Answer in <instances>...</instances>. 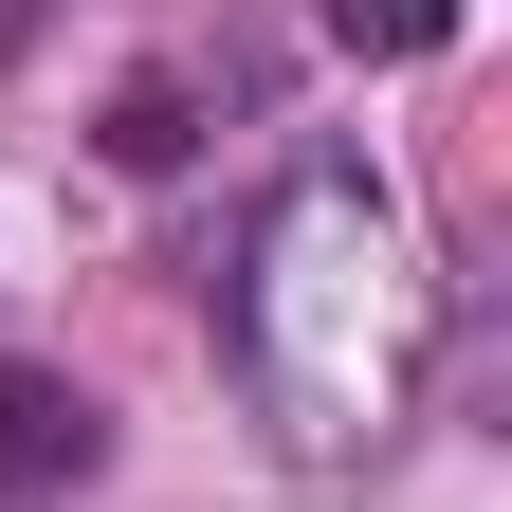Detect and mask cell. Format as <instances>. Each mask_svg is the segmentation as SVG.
<instances>
[{
  "label": "cell",
  "mask_w": 512,
  "mask_h": 512,
  "mask_svg": "<svg viewBox=\"0 0 512 512\" xmlns=\"http://www.w3.org/2000/svg\"><path fill=\"white\" fill-rule=\"evenodd\" d=\"M330 37H348V55H439L458 0H330Z\"/></svg>",
  "instance_id": "cell-3"
},
{
  "label": "cell",
  "mask_w": 512,
  "mask_h": 512,
  "mask_svg": "<svg viewBox=\"0 0 512 512\" xmlns=\"http://www.w3.org/2000/svg\"><path fill=\"white\" fill-rule=\"evenodd\" d=\"M19 37H37V0H0V55H19Z\"/></svg>",
  "instance_id": "cell-4"
},
{
  "label": "cell",
  "mask_w": 512,
  "mask_h": 512,
  "mask_svg": "<svg viewBox=\"0 0 512 512\" xmlns=\"http://www.w3.org/2000/svg\"><path fill=\"white\" fill-rule=\"evenodd\" d=\"M220 330H238V384H256V421H275V458L366 476L384 439L421 421V384H439V275H421L403 183L348 165V147H311L275 202H256V238H238Z\"/></svg>",
  "instance_id": "cell-1"
},
{
  "label": "cell",
  "mask_w": 512,
  "mask_h": 512,
  "mask_svg": "<svg viewBox=\"0 0 512 512\" xmlns=\"http://www.w3.org/2000/svg\"><path fill=\"white\" fill-rule=\"evenodd\" d=\"M92 458H110L92 384H74V366H19V348H0V494H74Z\"/></svg>",
  "instance_id": "cell-2"
}]
</instances>
